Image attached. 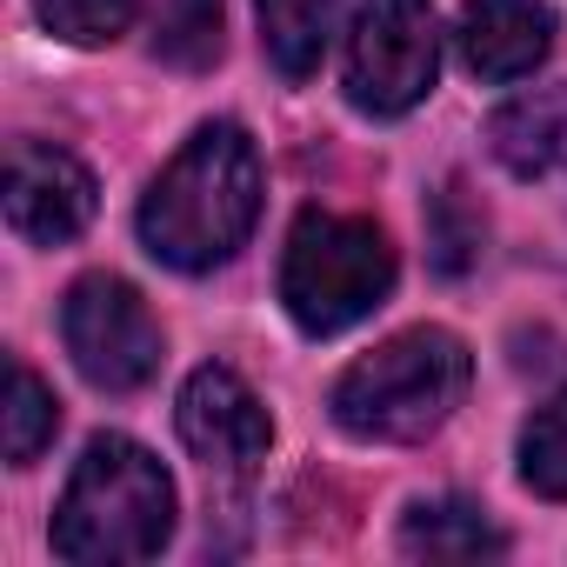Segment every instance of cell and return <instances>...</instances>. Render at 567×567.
<instances>
[{
	"mask_svg": "<svg viewBox=\"0 0 567 567\" xmlns=\"http://www.w3.org/2000/svg\"><path fill=\"white\" fill-rule=\"evenodd\" d=\"M254 214H260V154L234 121H207L147 187L141 240L154 260L207 274L254 234Z\"/></svg>",
	"mask_w": 567,
	"mask_h": 567,
	"instance_id": "obj_1",
	"label": "cell"
},
{
	"mask_svg": "<svg viewBox=\"0 0 567 567\" xmlns=\"http://www.w3.org/2000/svg\"><path fill=\"white\" fill-rule=\"evenodd\" d=\"M167 534H174L167 467L127 434L87 441V454L54 507V554L74 567H134V560H154L167 547Z\"/></svg>",
	"mask_w": 567,
	"mask_h": 567,
	"instance_id": "obj_2",
	"label": "cell"
},
{
	"mask_svg": "<svg viewBox=\"0 0 567 567\" xmlns=\"http://www.w3.org/2000/svg\"><path fill=\"white\" fill-rule=\"evenodd\" d=\"M467 348L447 328H408L334 381V421L354 441H427L467 394Z\"/></svg>",
	"mask_w": 567,
	"mask_h": 567,
	"instance_id": "obj_3",
	"label": "cell"
},
{
	"mask_svg": "<svg viewBox=\"0 0 567 567\" xmlns=\"http://www.w3.org/2000/svg\"><path fill=\"white\" fill-rule=\"evenodd\" d=\"M394 288V247L374 220L361 214H328L308 207L288 234L280 260V301L308 334H341L361 315H374Z\"/></svg>",
	"mask_w": 567,
	"mask_h": 567,
	"instance_id": "obj_4",
	"label": "cell"
},
{
	"mask_svg": "<svg viewBox=\"0 0 567 567\" xmlns=\"http://www.w3.org/2000/svg\"><path fill=\"white\" fill-rule=\"evenodd\" d=\"M441 74V28L427 0H361L348 34V101L361 114H408Z\"/></svg>",
	"mask_w": 567,
	"mask_h": 567,
	"instance_id": "obj_5",
	"label": "cell"
},
{
	"mask_svg": "<svg viewBox=\"0 0 567 567\" xmlns=\"http://www.w3.org/2000/svg\"><path fill=\"white\" fill-rule=\"evenodd\" d=\"M61 334H68V354L74 368L107 388V394H134L154 381L161 368V328L147 315V301L114 274H87L74 280V295L61 308Z\"/></svg>",
	"mask_w": 567,
	"mask_h": 567,
	"instance_id": "obj_6",
	"label": "cell"
},
{
	"mask_svg": "<svg viewBox=\"0 0 567 567\" xmlns=\"http://www.w3.org/2000/svg\"><path fill=\"white\" fill-rule=\"evenodd\" d=\"M174 421H181V441H187V454L207 467V474H220V481H247L260 461H267V408L254 401V388L234 374V368H200L187 388H181V408H174Z\"/></svg>",
	"mask_w": 567,
	"mask_h": 567,
	"instance_id": "obj_7",
	"label": "cell"
},
{
	"mask_svg": "<svg viewBox=\"0 0 567 567\" xmlns=\"http://www.w3.org/2000/svg\"><path fill=\"white\" fill-rule=\"evenodd\" d=\"M8 220L21 240H74L94 220V174L48 141H14L8 147Z\"/></svg>",
	"mask_w": 567,
	"mask_h": 567,
	"instance_id": "obj_8",
	"label": "cell"
},
{
	"mask_svg": "<svg viewBox=\"0 0 567 567\" xmlns=\"http://www.w3.org/2000/svg\"><path fill=\"white\" fill-rule=\"evenodd\" d=\"M461 61L481 81H520L547 61L554 48V14L547 0H467L461 14Z\"/></svg>",
	"mask_w": 567,
	"mask_h": 567,
	"instance_id": "obj_9",
	"label": "cell"
},
{
	"mask_svg": "<svg viewBox=\"0 0 567 567\" xmlns=\"http://www.w3.org/2000/svg\"><path fill=\"white\" fill-rule=\"evenodd\" d=\"M487 141H494L501 167H507V174H520V181L567 174V81H560V87H534V94L507 101V107L487 121Z\"/></svg>",
	"mask_w": 567,
	"mask_h": 567,
	"instance_id": "obj_10",
	"label": "cell"
},
{
	"mask_svg": "<svg viewBox=\"0 0 567 567\" xmlns=\"http://www.w3.org/2000/svg\"><path fill=\"white\" fill-rule=\"evenodd\" d=\"M401 554H414V560H487V554H507V540L474 501H421L401 520Z\"/></svg>",
	"mask_w": 567,
	"mask_h": 567,
	"instance_id": "obj_11",
	"label": "cell"
},
{
	"mask_svg": "<svg viewBox=\"0 0 567 567\" xmlns=\"http://www.w3.org/2000/svg\"><path fill=\"white\" fill-rule=\"evenodd\" d=\"M334 14H341V0H260L267 61L288 74V81H308V74L321 68V54H328Z\"/></svg>",
	"mask_w": 567,
	"mask_h": 567,
	"instance_id": "obj_12",
	"label": "cell"
},
{
	"mask_svg": "<svg viewBox=\"0 0 567 567\" xmlns=\"http://www.w3.org/2000/svg\"><path fill=\"white\" fill-rule=\"evenodd\" d=\"M54 427H61L54 388H48L28 361H8V461H14V467L41 461V447L54 441Z\"/></svg>",
	"mask_w": 567,
	"mask_h": 567,
	"instance_id": "obj_13",
	"label": "cell"
},
{
	"mask_svg": "<svg viewBox=\"0 0 567 567\" xmlns=\"http://www.w3.org/2000/svg\"><path fill=\"white\" fill-rule=\"evenodd\" d=\"M154 54L167 68H214L220 61V0H161V28H154Z\"/></svg>",
	"mask_w": 567,
	"mask_h": 567,
	"instance_id": "obj_14",
	"label": "cell"
},
{
	"mask_svg": "<svg viewBox=\"0 0 567 567\" xmlns=\"http://www.w3.org/2000/svg\"><path fill=\"white\" fill-rule=\"evenodd\" d=\"M520 481L540 501H567V394L534 408V421L520 427Z\"/></svg>",
	"mask_w": 567,
	"mask_h": 567,
	"instance_id": "obj_15",
	"label": "cell"
},
{
	"mask_svg": "<svg viewBox=\"0 0 567 567\" xmlns=\"http://www.w3.org/2000/svg\"><path fill=\"white\" fill-rule=\"evenodd\" d=\"M481 214H467V187H441L427 200V240H434V267L441 274H467L481 260Z\"/></svg>",
	"mask_w": 567,
	"mask_h": 567,
	"instance_id": "obj_16",
	"label": "cell"
},
{
	"mask_svg": "<svg viewBox=\"0 0 567 567\" xmlns=\"http://www.w3.org/2000/svg\"><path fill=\"white\" fill-rule=\"evenodd\" d=\"M34 14L48 21V34L74 48H107L114 34H127L134 0H34Z\"/></svg>",
	"mask_w": 567,
	"mask_h": 567,
	"instance_id": "obj_17",
	"label": "cell"
}]
</instances>
